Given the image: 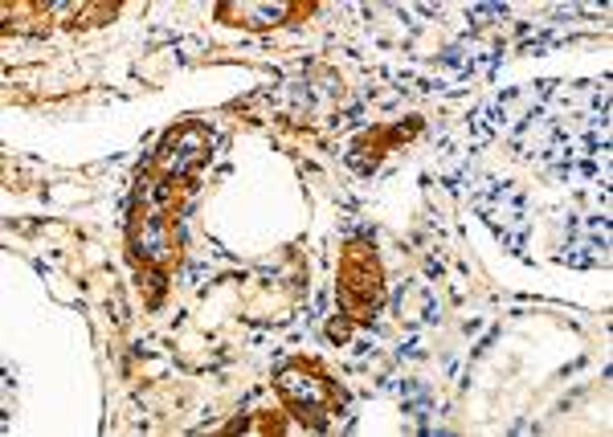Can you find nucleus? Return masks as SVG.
Masks as SVG:
<instances>
[{
	"label": "nucleus",
	"mask_w": 613,
	"mask_h": 437,
	"mask_svg": "<svg viewBox=\"0 0 613 437\" xmlns=\"http://www.w3.org/2000/svg\"><path fill=\"white\" fill-rule=\"evenodd\" d=\"M205 160H209V135L200 128L172 131L164 139V147H160V168H164L168 177H184V172H193Z\"/></svg>",
	"instance_id": "f257e3e1"
},
{
	"label": "nucleus",
	"mask_w": 613,
	"mask_h": 437,
	"mask_svg": "<svg viewBox=\"0 0 613 437\" xmlns=\"http://www.w3.org/2000/svg\"><path fill=\"white\" fill-rule=\"evenodd\" d=\"M279 389H282V397H286V401L303 413V422H307V417H316L319 422V413H323L328 401H332V392L323 389L316 376H307V373H282Z\"/></svg>",
	"instance_id": "f03ea898"
},
{
	"label": "nucleus",
	"mask_w": 613,
	"mask_h": 437,
	"mask_svg": "<svg viewBox=\"0 0 613 437\" xmlns=\"http://www.w3.org/2000/svg\"><path fill=\"white\" fill-rule=\"evenodd\" d=\"M344 282H348L352 294H365V299H372L377 303V294H381V270H377V262L368 258L365 250H352V258L344 262Z\"/></svg>",
	"instance_id": "7ed1b4c3"
},
{
	"label": "nucleus",
	"mask_w": 613,
	"mask_h": 437,
	"mask_svg": "<svg viewBox=\"0 0 613 437\" xmlns=\"http://www.w3.org/2000/svg\"><path fill=\"white\" fill-rule=\"evenodd\" d=\"M135 250L144 262H164L172 254V242H168V229L160 217H144V226L135 233Z\"/></svg>",
	"instance_id": "20e7f679"
}]
</instances>
